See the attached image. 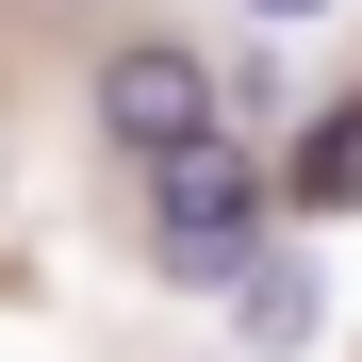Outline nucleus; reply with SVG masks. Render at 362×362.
Returning <instances> with one entry per match:
<instances>
[{
    "mask_svg": "<svg viewBox=\"0 0 362 362\" xmlns=\"http://www.w3.org/2000/svg\"><path fill=\"white\" fill-rule=\"evenodd\" d=\"M99 132L132 148V165L181 148V132H214V66H198V49H165V33H148V49H115V66H99Z\"/></svg>",
    "mask_w": 362,
    "mask_h": 362,
    "instance_id": "2",
    "label": "nucleus"
},
{
    "mask_svg": "<svg viewBox=\"0 0 362 362\" xmlns=\"http://www.w3.org/2000/svg\"><path fill=\"white\" fill-rule=\"evenodd\" d=\"M296 198H313V214H346V198H362V115H329V132L296 148Z\"/></svg>",
    "mask_w": 362,
    "mask_h": 362,
    "instance_id": "3",
    "label": "nucleus"
},
{
    "mask_svg": "<svg viewBox=\"0 0 362 362\" xmlns=\"http://www.w3.org/2000/svg\"><path fill=\"white\" fill-rule=\"evenodd\" d=\"M148 181H165V198H148V230H165V264H181V280H230V264L264 247V198H280V181L230 148V132H181V148H148Z\"/></svg>",
    "mask_w": 362,
    "mask_h": 362,
    "instance_id": "1",
    "label": "nucleus"
}]
</instances>
